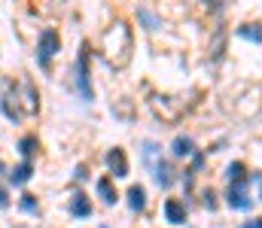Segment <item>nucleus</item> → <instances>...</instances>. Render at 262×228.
I'll use <instances>...</instances> for the list:
<instances>
[{
  "label": "nucleus",
  "instance_id": "dca6fc26",
  "mask_svg": "<svg viewBox=\"0 0 262 228\" xmlns=\"http://www.w3.org/2000/svg\"><path fill=\"white\" fill-rule=\"evenodd\" d=\"M238 37L253 40V43H262V31L256 28V24H244V28H238Z\"/></svg>",
  "mask_w": 262,
  "mask_h": 228
},
{
  "label": "nucleus",
  "instance_id": "6e6552de",
  "mask_svg": "<svg viewBox=\"0 0 262 228\" xmlns=\"http://www.w3.org/2000/svg\"><path fill=\"white\" fill-rule=\"evenodd\" d=\"M149 173H152V180H156V186L159 189H171L174 186V170H171V164L165 161V158H159V161H152L149 164Z\"/></svg>",
  "mask_w": 262,
  "mask_h": 228
},
{
  "label": "nucleus",
  "instance_id": "4be33fe9",
  "mask_svg": "<svg viewBox=\"0 0 262 228\" xmlns=\"http://www.w3.org/2000/svg\"><path fill=\"white\" fill-rule=\"evenodd\" d=\"M98 228H110V225H98Z\"/></svg>",
  "mask_w": 262,
  "mask_h": 228
},
{
  "label": "nucleus",
  "instance_id": "412c9836",
  "mask_svg": "<svg viewBox=\"0 0 262 228\" xmlns=\"http://www.w3.org/2000/svg\"><path fill=\"white\" fill-rule=\"evenodd\" d=\"M3 173H9V167H6V161L0 158V176H3Z\"/></svg>",
  "mask_w": 262,
  "mask_h": 228
},
{
  "label": "nucleus",
  "instance_id": "9d476101",
  "mask_svg": "<svg viewBox=\"0 0 262 228\" xmlns=\"http://www.w3.org/2000/svg\"><path fill=\"white\" fill-rule=\"evenodd\" d=\"M15 152H18L21 161H34L40 155V137L37 134H21L18 143H15Z\"/></svg>",
  "mask_w": 262,
  "mask_h": 228
},
{
  "label": "nucleus",
  "instance_id": "2eb2a0df",
  "mask_svg": "<svg viewBox=\"0 0 262 228\" xmlns=\"http://www.w3.org/2000/svg\"><path fill=\"white\" fill-rule=\"evenodd\" d=\"M137 18L146 24V31H159V28H162V18H159L152 9H137Z\"/></svg>",
  "mask_w": 262,
  "mask_h": 228
},
{
  "label": "nucleus",
  "instance_id": "6ab92c4d",
  "mask_svg": "<svg viewBox=\"0 0 262 228\" xmlns=\"http://www.w3.org/2000/svg\"><path fill=\"white\" fill-rule=\"evenodd\" d=\"M204 204L213 210V207H216V195H213V192H204Z\"/></svg>",
  "mask_w": 262,
  "mask_h": 228
},
{
  "label": "nucleus",
  "instance_id": "ddd939ff",
  "mask_svg": "<svg viewBox=\"0 0 262 228\" xmlns=\"http://www.w3.org/2000/svg\"><path fill=\"white\" fill-rule=\"evenodd\" d=\"M21 91H25V100H21V104H25V113H31V116H34V113L40 110V94H37V85H34L31 79H25V82H21Z\"/></svg>",
  "mask_w": 262,
  "mask_h": 228
},
{
  "label": "nucleus",
  "instance_id": "f257e3e1",
  "mask_svg": "<svg viewBox=\"0 0 262 228\" xmlns=\"http://www.w3.org/2000/svg\"><path fill=\"white\" fill-rule=\"evenodd\" d=\"M226 176H229V195H226L229 207L232 210H250L253 201H250V192H247V167L241 161H232Z\"/></svg>",
  "mask_w": 262,
  "mask_h": 228
},
{
  "label": "nucleus",
  "instance_id": "7ed1b4c3",
  "mask_svg": "<svg viewBox=\"0 0 262 228\" xmlns=\"http://www.w3.org/2000/svg\"><path fill=\"white\" fill-rule=\"evenodd\" d=\"M58 52H61V34H58V28H40V34H37V52H34V61H37L43 70H49Z\"/></svg>",
  "mask_w": 262,
  "mask_h": 228
},
{
  "label": "nucleus",
  "instance_id": "39448f33",
  "mask_svg": "<svg viewBox=\"0 0 262 228\" xmlns=\"http://www.w3.org/2000/svg\"><path fill=\"white\" fill-rule=\"evenodd\" d=\"M34 170H37V164H34V161H18L15 167H9L6 183H9V186H15V189H21V186H28V183L34 180Z\"/></svg>",
  "mask_w": 262,
  "mask_h": 228
},
{
  "label": "nucleus",
  "instance_id": "f3484780",
  "mask_svg": "<svg viewBox=\"0 0 262 228\" xmlns=\"http://www.w3.org/2000/svg\"><path fill=\"white\" fill-rule=\"evenodd\" d=\"M9 204H12V198H9V186L0 180V210H6Z\"/></svg>",
  "mask_w": 262,
  "mask_h": 228
},
{
  "label": "nucleus",
  "instance_id": "f8f14e48",
  "mask_svg": "<svg viewBox=\"0 0 262 228\" xmlns=\"http://www.w3.org/2000/svg\"><path fill=\"white\" fill-rule=\"evenodd\" d=\"M128 210L131 213H143L146 210V189L140 183L128 186Z\"/></svg>",
  "mask_w": 262,
  "mask_h": 228
},
{
  "label": "nucleus",
  "instance_id": "aec40b11",
  "mask_svg": "<svg viewBox=\"0 0 262 228\" xmlns=\"http://www.w3.org/2000/svg\"><path fill=\"white\" fill-rule=\"evenodd\" d=\"M238 228H262V219H250V222H244V225H238Z\"/></svg>",
  "mask_w": 262,
  "mask_h": 228
},
{
  "label": "nucleus",
  "instance_id": "20e7f679",
  "mask_svg": "<svg viewBox=\"0 0 262 228\" xmlns=\"http://www.w3.org/2000/svg\"><path fill=\"white\" fill-rule=\"evenodd\" d=\"M92 198L85 195V192H73L70 198H67V216L70 219H89L92 216Z\"/></svg>",
  "mask_w": 262,
  "mask_h": 228
},
{
  "label": "nucleus",
  "instance_id": "9b49d317",
  "mask_svg": "<svg viewBox=\"0 0 262 228\" xmlns=\"http://www.w3.org/2000/svg\"><path fill=\"white\" fill-rule=\"evenodd\" d=\"M171 155L174 158H192L195 155V140L189 134H177L174 143H171Z\"/></svg>",
  "mask_w": 262,
  "mask_h": 228
},
{
  "label": "nucleus",
  "instance_id": "f03ea898",
  "mask_svg": "<svg viewBox=\"0 0 262 228\" xmlns=\"http://www.w3.org/2000/svg\"><path fill=\"white\" fill-rule=\"evenodd\" d=\"M92 49H89V43H82L79 46V52H76V61H73V88H76V94H79V100L82 104H92L95 100V88H92V67H89V55Z\"/></svg>",
  "mask_w": 262,
  "mask_h": 228
},
{
  "label": "nucleus",
  "instance_id": "4468645a",
  "mask_svg": "<svg viewBox=\"0 0 262 228\" xmlns=\"http://www.w3.org/2000/svg\"><path fill=\"white\" fill-rule=\"evenodd\" d=\"M15 207H18V213H25V216H40V198L31 195V192H21L18 201H15Z\"/></svg>",
  "mask_w": 262,
  "mask_h": 228
},
{
  "label": "nucleus",
  "instance_id": "1a4fd4ad",
  "mask_svg": "<svg viewBox=\"0 0 262 228\" xmlns=\"http://www.w3.org/2000/svg\"><path fill=\"white\" fill-rule=\"evenodd\" d=\"M95 195H98V198H101V204H107V207H113V204L119 201V192H116V186H113V176H110V173L95 180Z\"/></svg>",
  "mask_w": 262,
  "mask_h": 228
},
{
  "label": "nucleus",
  "instance_id": "a211bd4d",
  "mask_svg": "<svg viewBox=\"0 0 262 228\" xmlns=\"http://www.w3.org/2000/svg\"><path fill=\"white\" fill-rule=\"evenodd\" d=\"M73 180H76V183H85V180H89V167H85V164H76Z\"/></svg>",
  "mask_w": 262,
  "mask_h": 228
},
{
  "label": "nucleus",
  "instance_id": "0eeeda50",
  "mask_svg": "<svg viewBox=\"0 0 262 228\" xmlns=\"http://www.w3.org/2000/svg\"><path fill=\"white\" fill-rule=\"evenodd\" d=\"M107 167H110V176H116V180L128 176V158H125L122 146H113V149L107 152Z\"/></svg>",
  "mask_w": 262,
  "mask_h": 228
},
{
  "label": "nucleus",
  "instance_id": "423d86ee",
  "mask_svg": "<svg viewBox=\"0 0 262 228\" xmlns=\"http://www.w3.org/2000/svg\"><path fill=\"white\" fill-rule=\"evenodd\" d=\"M162 216H165V222H171V225H186V204L180 201V198H165V204H162Z\"/></svg>",
  "mask_w": 262,
  "mask_h": 228
}]
</instances>
